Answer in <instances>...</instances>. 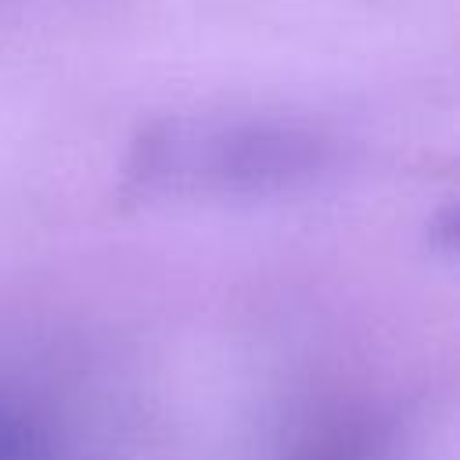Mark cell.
I'll list each match as a JSON object with an SVG mask.
<instances>
[{
  "instance_id": "cell-3",
  "label": "cell",
  "mask_w": 460,
  "mask_h": 460,
  "mask_svg": "<svg viewBox=\"0 0 460 460\" xmlns=\"http://www.w3.org/2000/svg\"><path fill=\"white\" fill-rule=\"evenodd\" d=\"M0 460H47L43 428L7 402H0Z\"/></svg>"
},
{
  "instance_id": "cell-1",
  "label": "cell",
  "mask_w": 460,
  "mask_h": 460,
  "mask_svg": "<svg viewBox=\"0 0 460 460\" xmlns=\"http://www.w3.org/2000/svg\"><path fill=\"white\" fill-rule=\"evenodd\" d=\"M327 165L331 144L295 122L187 119L155 129L140 144L133 180L151 190L244 194L309 180Z\"/></svg>"
},
{
  "instance_id": "cell-2",
  "label": "cell",
  "mask_w": 460,
  "mask_h": 460,
  "mask_svg": "<svg viewBox=\"0 0 460 460\" xmlns=\"http://www.w3.org/2000/svg\"><path fill=\"white\" fill-rule=\"evenodd\" d=\"M284 460H388V435L367 417H331L302 431Z\"/></svg>"
}]
</instances>
